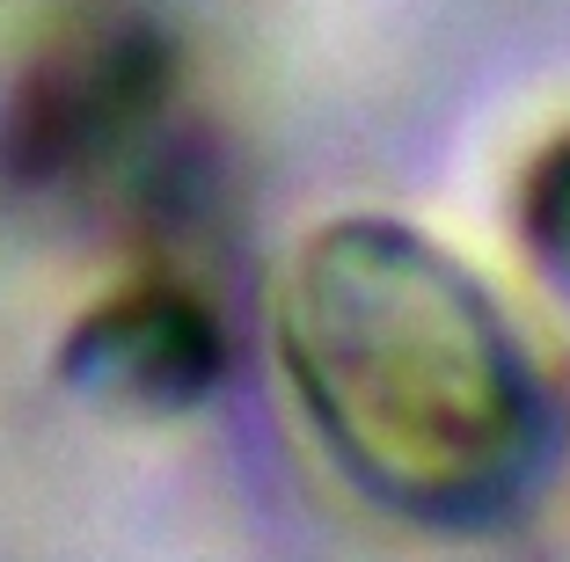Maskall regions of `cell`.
<instances>
[{
    "mask_svg": "<svg viewBox=\"0 0 570 562\" xmlns=\"http://www.w3.org/2000/svg\"><path fill=\"white\" fill-rule=\"evenodd\" d=\"M285 387L344 482L403 519H483L534 482L549 402L512 322L395 219H336L271 299Z\"/></svg>",
    "mask_w": 570,
    "mask_h": 562,
    "instance_id": "cell-1",
    "label": "cell"
},
{
    "mask_svg": "<svg viewBox=\"0 0 570 562\" xmlns=\"http://www.w3.org/2000/svg\"><path fill=\"white\" fill-rule=\"evenodd\" d=\"M534 227L541 241H556L570 256V147H556L549 168L534 176Z\"/></svg>",
    "mask_w": 570,
    "mask_h": 562,
    "instance_id": "cell-2",
    "label": "cell"
}]
</instances>
